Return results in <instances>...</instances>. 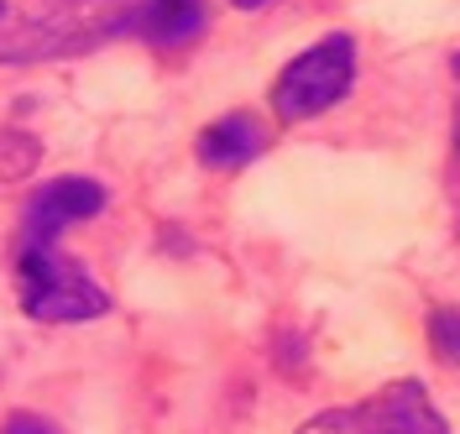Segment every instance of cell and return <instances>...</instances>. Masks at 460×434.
<instances>
[{
	"mask_svg": "<svg viewBox=\"0 0 460 434\" xmlns=\"http://www.w3.org/2000/svg\"><path fill=\"white\" fill-rule=\"evenodd\" d=\"M204 27H209L204 0H137L131 11V31L152 48H189L204 37Z\"/></svg>",
	"mask_w": 460,
	"mask_h": 434,
	"instance_id": "obj_7",
	"label": "cell"
},
{
	"mask_svg": "<svg viewBox=\"0 0 460 434\" xmlns=\"http://www.w3.org/2000/svg\"><path fill=\"white\" fill-rule=\"evenodd\" d=\"M267 126L257 116H246V111H235V116H220L209 120L199 131V163L204 168H215V173H230V168H246V163H257L261 152H267Z\"/></svg>",
	"mask_w": 460,
	"mask_h": 434,
	"instance_id": "obj_6",
	"label": "cell"
},
{
	"mask_svg": "<svg viewBox=\"0 0 460 434\" xmlns=\"http://www.w3.org/2000/svg\"><path fill=\"white\" fill-rule=\"evenodd\" d=\"M298 434H450V424H445L439 408L429 403L424 382L402 376V382H393V387L372 393L367 403L314 413Z\"/></svg>",
	"mask_w": 460,
	"mask_h": 434,
	"instance_id": "obj_4",
	"label": "cell"
},
{
	"mask_svg": "<svg viewBox=\"0 0 460 434\" xmlns=\"http://www.w3.org/2000/svg\"><path fill=\"white\" fill-rule=\"evenodd\" d=\"M456 84H460V53H456ZM456 152H460V94H456Z\"/></svg>",
	"mask_w": 460,
	"mask_h": 434,
	"instance_id": "obj_11",
	"label": "cell"
},
{
	"mask_svg": "<svg viewBox=\"0 0 460 434\" xmlns=\"http://www.w3.org/2000/svg\"><path fill=\"white\" fill-rule=\"evenodd\" d=\"M350 79H356V42H350L345 31H330L324 42H314L309 53H298V58L278 74V84H272V111H278L283 126L309 120V116H319V111H330V105H341Z\"/></svg>",
	"mask_w": 460,
	"mask_h": 434,
	"instance_id": "obj_3",
	"label": "cell"
},
{
	"mask_svg": "<svg viewBox=\"0 0 460 434\" xmlns=\"http://www.w3.org/2000/svg\"><path fill=\"white\" fill-rule=\"evenodd\" d=\"M100 209H105V189H100L94 178H53V183H42L27 199V209H22V235L53 241V235H63L68 226L94 220Z\"/></svg>",
	"mask_w": 460,
	"mask_h": 434,
	"instance_id": "obj_5",
	"label": "cell"
},
{
	"mask_svg": "<svg viewBox=\"0 0 460 434\" xmlns=\"http://www.w3.org/2000/svg\"><path fill=\"white\" fill-rule=\"evenodd\" d=\"M429 346L445 361H460V309H439L429 314Z\"/></svg>",
	"mask_w": 460,
	"mask_h": 434,
	"instance_id": "obj_9",
	"label": "cell"
},
{
	"mask_svg": "<svg viewBox=\"0 0 460 434\" xmlns=\"http://www.w3.org/2000/svg\"><path fill=\"white\" fill-rule=\"evenodd\" d=\"M0 434H58V430L48 424V419H42V413H11Z\"/></svg>",
	"mask_w": 460,
	"mask_h": 434,
	"instance_id": "obj_10",
	"label": "cell"
},
{
	"mask_svg": "<svg viewBox=\"0 0 460 434\" xmlns=\"http://www.w3.org/2000/svg\"><path fill=\"white\" fill-rule=\"evenodd\" d=\"M31 163H37V142L22 131H0V183L31 173Z\"/></svg>",
	"mask_w": 460,
	"mask_h": 434,
	"instance_id": "obj_8",
	"label": "cell"
},
{
	"mask_svg": "<svg viewBox=\"0 0 460 434\" xmlns=\"http://www.w3.org/2000/svg\"><path fill=\"white\" fill-rule=\"evenodd\" d=\"M16 298L42 324H79L111 309V293L89 278L68 252H53V241H16Z\"/></svg>",
	"mask_w": 460,
	"mask_h": 434,
	"instance_id": "obj_2",
	"label": "cell"
},
{
	"mask_svg": "<svg viewBox=\"0 0 460 434\" xmlns=\"http://www.w3.org/2000/svg\"><path fill=\"white\" fill-rule=\"evenodd\" d=\"M230 5H235V11H261L267 0H230Z\"/></svg>",
	"mask_w": 460,
	"mask_h": 434,
	"instance_id": "obj_12",
	"label": "cell"
},
{
	"mask_svg": "<svg viewBox=\"0 0 460 434\" xmlns=\"http://www.w3.org/2000/svg\"><path fill=\"white\" fill-rule=\"evenodd\" d=\"M137 0H0V63H53L131 31Z\"/></svg>",
	"mask_w": 460,
	"mask_h": 434,
	"instance_id": "obj_1",
	"label": "cell"
}]
</instances>
